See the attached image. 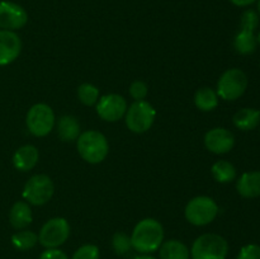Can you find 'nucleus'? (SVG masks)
Segmentation results:
<instances>
[{
  "label": "nucleus",
  "instance_id": "obj_25",
  "mask_svg": "<svg viewBox=\"0 0 260 259\" xmlns=\"http://www.w3.org/2000/svg\"><path fill=\"white\" fill-rule=\"evenodd\" d=\"M112 248H113V250L118 255L127 254L132 249L131 236L127 235L126 233H122V231L116 233L113 235V238H112Z\"/></svg>",
  "mask_w": 260,
  "mask_h": 259
},
{
  "label": "nucleus",
  "instance_id": "obj_11",
  "mask_svg": "<svg viewBox=\"0 0 260 259\" xmlns=\"http://www.w3.org/2000/svg\"><path fill=\"white\" fill-rule=\"evenodd\" d=\"M28 22V13L23 7L13 2H0V29L17 30Z\"/></svg>",
  "mask_w": 260,
  "mask_h": 259
},
{
  "label": "nucleus",
  "instance_id": "obj_14",
  "mask_svg": "<svg viewBox=\"0 0 260 259\" xmlns=\"http://www.w3.org/2000/svg\"><path fill=\"white\" fill-rule=\"evenodd\" d=\"M40 152L33 145H23L13 155V165L19 172H29L37 165Z\"/></svg>",
  "mask_w": 260,
  "mask_h": 259
},
{
  "label": "nucleus",
  "instance_id": "obj_16",
  "mask_svg": "<svg viewBox=\"0 0 260 259\" xmlns=\"http://www.w3.org/2000/svg\"><path fill=\"white\" fill-rule=\"evenodd\" d=\"M238 193L244 198H255L260 196V172L244 173L236 183Z\"/></svg>",
  "mask_w": 260,
  "mask_h": 259
},
{
  "label": "nucleus",
  "instance_id": "obj_1",
  "mask_svg": "<svg viewBox=\"0 0 260 259\" xmlns=\"http://www.w3.org/2000/svg\"><path fill=\"white\" fill-rule=\"evenodd\" d=\"M164 241V228L155 218H144L135 226L131 234L132 249L140 254L156 251Z\"/></svg>",
  "mask_w": 260,
  "mask_h": 259
},
{
  "label": "nucleus",
  "instance_id": "obj_31",
  "mask_svg": "<svg viewBox=\"0 0 260 259\" xmlns=\"http://www.w3.org/2000/svg\"><path fill=\"white\" fill-rule=\"evenodd\" d=\"M234 5L236 7H248V5H251L253 3H255L256 0H230Z\"/></svg>",
  "mask_w": 260,
  "mask_h": 259
},
{
  "label": "nucleus",
  "instance_id": "obj_28",
  "mask_svg": "<svg viewBox=\"0 0 260 259\" xmlns=\"http://www.w3.org/2000/svg\"><path fill=\"white\" fill-rule=\"evenodd\" d=\"M128 93L135 101H145V98H146L147 94H149V88H147L145 81L135 80L134 83L129 85Z\"/></svg>",
  "mask_w": 260,
  "mask_h": 259
},
{
  "label": "nucleus",
  "instance_id": "obj_29",
  "mask_svg": "<svg viewBox=\"0 0 260 259\" xmlns=\"http://www.w3.org/2000/svg\"><path fill=\"white\" fill-rule=\"evenodd\" d=\"M238 259H260V246L256 244H248L243 246Z\"/></svg>",
  "mask_w": 260,
  "mask_h": 259
},
{
  "label": "nucleus",
  "instance_id": "obj_18",
  "mask_svg": "<svg viewBox=\"0 0 260 259\" xmlns=\"http://www.w3.org/2000/svg\"><path fill=\"white\" fill-rule=\"evenodd\" d=\"M160 259H190V251L188 246L180 240L162 241L160 246Z\"/></svg>",
  "mask_w": 260,
  "mask_h": 259
},
{
  "label": "nucleus",
  "instance_id": "obj_4",
  "mask_svg": "<svg viewBox=\"0 0 260 259\" xmlns=\"http://www.w3.org/2000/svg\"><path fill=\"white\" fill-rule=\"evenodd\" d=\"M156 118V111L147 101H135L127 108L124 122L127 128L134 134L149 131Z\"/></svg>",
  "mask_w": 260,
  "mask_h": 259
},
{
  "label": "nucleus",
  "instance_id": "obj_23",
  "mask_svg": "<svg viewBox=\"0 0 260 259\" xmlns=\"http://www.w3.org/2000/svg\"><path fill=\"white\" fill-rule=\"evenodd\" d=\"M38 243V235L35 231L30 230H22L15 233L12 236V244L15 249L18 250H29V249L35 248L36 244Z\"/></svg>",
  "mask_w": 260,
  "mask_h": 259
},
{
  "label": "nucleus",
  "instance_id": "obj_7",
  "mask_svg": "<svg viewBox=\"0 0 260 259\" xmlns=\"http://www.w3.org/2000/svg\"><path fill=\"white\" fill-rule=\"evenodd\" d=\"M248 88V76L241 69H229L220 76L217 83L218 98L223 101H236Z\"/></svg>",
  "mask_w": 260,
  "mask_h": 259
},
{
  "label": "nucleus",
  "instance_id": "obj_6",
  "mask_svg": "<svg viewBox=\"0 0 260 259\" xmlns=\"http://www.w3.org/2000/svg\"><path fill=\"white\" fill-rule=\"evenodd\" d=\"M27 128L33 136L45 137L53 130L56 124L55 112L48 104L37 103L32 106L25 117Z\"/></svg>",
  "mask_w": 260,
  "mask_h": 259
},
{
  "label": "nucleus",
  "instance_id": "obj_2",
  "mask_svg": "<svg viewBox=\"0 0 260 259\" xmlns=\"http://www.w3.org/2000/svg\"><path fill=\"white\" fill-rule=\"evenodd\" d=\"M76 147L79 155L89 164H99L109 152L108 140L102 132L95 130H89L80 134L76 140Z\"/></svg>",
  "mask_w": 260,
  "mask_h": 259
},
{
  "label": "nucleus",
  "instance_id": "obj_13",
  "mask_svg": "<svg viewBox=\"0 0 260 259\" xmlns=\"http://www.w3.org/2000/svg\"><path fill=\"white\" fill-rule=\"evenodd\" d=\"M22 52V40L13 30L0 29V66L17 60Z\"/></svg>",
  "mask_w": 260,
  "mask_h": 259
},
{
  "label": "nucleus",
  "instance_id": "obj_3",
  "mask_svg": "<svg viewBox=\"0 0 260 259\" xmlns=\"http://www.w3.org/2000/svg\"><path fill=\"white\" fill-rule=\"evenodd\" d=\"M229 243L218 234H203L193 241L190 249L192 259H226Z\"/></svg>",
  "mask_w": 260,
  "mask_h": 259
},
{
  "label": "nucleus",
  "instance_id": "obj_5",
  "mask_svg": "<svg viewBox=\"0 0 260 259\" xmlns=\"http://www.w3.org/2000/svg\"><path fill=\"white\" fill-rule=\"evenodd\" d=\"M218 213V206L215 200L207 196H198L187 203L184 216L194 226H206L212 222Z\"/></svg>",
  "mask_w": 260,
  "mask_h": 259
},
{
  "label": "nucleus",
  "instance_id": "obj_9",
  "mask_svg": "<svg viewBox=\"0 0 260 259\" xmlns=\"http://www.w3.org/2000/svg\"><path fill=\"white\" fill-rule=\"evenodd\" d=\"M70 236V225L63 217H53L46 221L38 234V241L46 249H55L66 243Z\"/></svg>",
  "mask_w": 260,
  "mask_h": 259
},
{
  "label": "nucleus",
  "instance_id": "obj_17",
  "mask_svg": "<svg viewBox=\"0 0 260 259\" xmlns=\"http://www.w3.org/2000/svg\"><path fill=\"white\" fill-rule=\"evenodd\" d=\"M80 123L71 114H65L57 122V135L63 142H73L80 136Z\"/></svg>",
  "mask_w": 260,
  "mask_h": 259
},
{
  "label": "nucleus",
  "instance_id": "obj_34",
  "mask_svg": "<svg viewBox=\"0 0 260 259\" xmlns=\"http://www.w3.org/2000/svg\"><path fill=\"white\" fill-rule=\"evenodd\" d=\"M258 14L260 17V0H258Z\"/></svg>",
  "mask_w": 260,
  "mask_h": 259
},
{
  "label": "nucleus",
  "instance_id": "obj_24",
  "mask_svg": "<svg viewBox=\"0 0 260 259\" xmlns=\"http://www.w3.org/2000/svg\"><path fill=\"white\" fill-rule=\"evenodd\" d=\"M78 98L84 106H94L99 101V89L90 83L81 84L78 88Z\"/></svg>",
  "mask_w": 260,
  "mask_h": 259
},
{
  "label": "nucleus",
  "instance_id": "obj_22",
  "mask_svg": "<svg viewBox=\"0 0 260 259\" xmlns=\"http://www.w3.org/2000/svg\"><path fill=\"white\" fill-rule=\"evenodd\" d=\"M212 177L218 183H231L236 178V168L228 160H218L211 168Z\"/></svg>",
  "mask_w": 260,
  "mask_h": 259
},
{
  "label": "nucleus",
  "instance_id": "obj_10",
  "mask_svg": "<svg viewBox=\"0 0 260 259\" xmlns=\"http://www.w3.org/2000/svg\"><path fill=\"white\" fill-rule=\"evenodd\" d=\"M127 108V101L119 94H106L96 103V113L106 122H117L123 118Z\"/></svg>",
  "mask_w": 260,
  "mask_h": 259
},
{
  "label": "nucleus",
  "instance_id": "obj_20",
  "mask_svg": "<svg viewBox=\"0 0 260 259\" xmlns=\"http://www.w3.org/2000/svg\"><path fill=\"white\" fill-rule=\"evenodd\" d=\"M194 104L200 111L211 112L218 106V95L212 88H200L194 94Z\"/></svg>",
  "mask_w": 260,
  "mask_h": 259
},
{
  "label": "nucleus",
  "instance_id": "obj_8",
  "mask_svg": "<svg viewBox=\"0 0 260 259\" xmlns=\"http://www.w3.org/2000/svg\"><path fill=\"white\" fill-rule=\"evenodd\" d=\"M55 184L46 174H36L28 179L23 188V198L33 206H43L52 198Z\"/></svg>",
  "mask_w": 260,
  "mask_h": 259
},
{
  "label": "nucleus",
  "instance_id": "obj_15",
  "mask_svg": "<svg viewBox=\"0 0 260 259\" xmlns=\"http://www.w3.org/2000/svg\"><path fill=\"white\" fill-rule=\"evenodd\" d=\"M33 216L29 203L25 201H17L9 211V222L15 230H24L32 223Z\"/></svg>",
  "mask_w": 260,
  "mask_h": 259
},
{
  "label": "nucleus",
  "instance_id": "obj_21",
  "mask_svg": "<svg viewBox=\"0 0 260 259\" xmlns=\"http://www.w3.org/2000/svg\"><path fill=\"white\" fill-rule=\"evenodd\" d=\"M256 36L250 30L241 29L234 38V48L240 55H251L256 50Z\"/></svg>",
  "mask_w": 260,
  "mask_h": 259
},
{
  "label": "nucleus",
  "instance_id": "obj_27",
  "mask_svg": "<svg viewBox=\"0 0 260 259\" xmlns=\"http://www.w3.org/2000/svg\"><path fill=\"white\" fill-rule=\"evenodd\" d=\"M99 256H101V253H99L98 246L94 244H85L73 254L71 259H99Z\"/></svg>",
  "mask_w": 260,
  "mask_h": 259
},
{
  "label": "nucleus",
  "instance_id": "obj_33",
  "mask_svg": "<svg viewBox=\"0 0 260 259\" xmlns=\"http://www.w3.org/2000/svg\"><path fill=\"white\" fill-rule=\"evenodd\" d=\"M256 42L260 43V32L258 33V36H256Z\"/></svg>",
  "mask_w": 260,
  "mask_h": 259
},
{
  "label": "nucleus",
  "instance_id": "obj_32",
  "mask_svg": "<svg viewBox=\"0 0 260 259\" xmlns=\"http://www.w3.org/2000/svg\"><path fill=\"white\" fill-rule=\"evenodd\" d=\"M136 259H157V258H155V256L149 255V254H141V255L136 256Z\"/></svg>",
  "mask_w": 260,
  "mask_h": 259
},
{
  "label": "nucleus",
  "instance_id": "obj_26",
  "mask_svg": "<svg viewBox=\"0 0 260 259\" xmlns=\"http://www.w3.org/2000/svg\"><path fill=\"white\" fill-rule=\"evenodd\" d=\"M259 19L260 17L256 10L254 9L245 10V12L243 13V15H241V29L254 32V30L258 28Z\"/></svg>",
  "mask_w": 260,
  "mask_h": 259
},
{
  "label": "nucleus",
  "instance_id": "obj_19",
  "mask_svg": "<svg viewBox=\"0 0 260 259\" xmlns=\"http://www.w3.org/2000/svg\"><path fill=\"white\" fill-rule=\"evenodd\" d=\"M234 124L241 131H251L260 123V111L254 108H243L234 114Z\"/></svg>",
  "mask_w": 260,
  "mask_h": 259
},
{
  "label": "nucleus",
  "instance_id": "obj_12",
  "mask_svg": "<svg viewBox=\"0 0 260 259\" xmlns=\"http://www.w3.org/2000/svg\"><path fill=\"white\" fill-rule=\"evenodd\" d=\"M235 145V136L223 127H215L205 135V146L213 154L222 155L231 151Z\"/></svg>",
  "mask_w": 260,
  "mask_h": 259
},
{
  "label": "nucleus",
  "instance_id": "obj_30",
  "mask_svg": "<svg viewBox=\"0 0 260 259\" xmlns=\"http://www.w3.org/2000/svg\"><path fill=\"white\" fill-rule=\"evenodd\" d=\"M40 259H69V256L58 248L46 249L40 255Z\"/></svg>",
  "mask_w": 260,
  "mask_h": 259
}]
</instances>
